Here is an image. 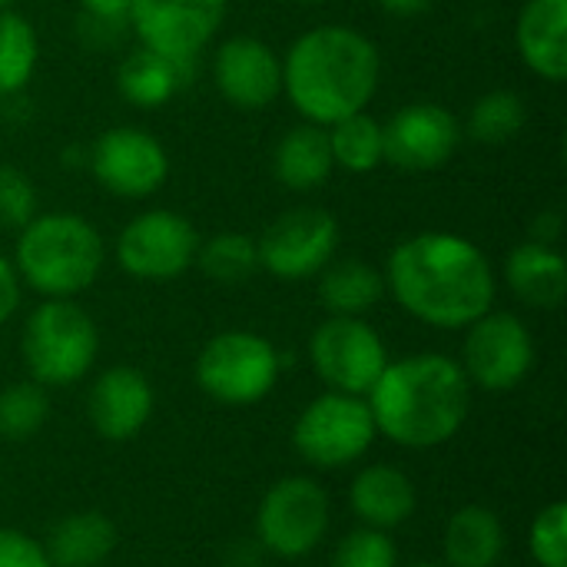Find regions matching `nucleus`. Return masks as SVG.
Masks as SVG:
<instances>
[{"mask_svg":"<svg viewBox=\"0 0 567 567\" xmlns=\"http://www.w3.org/2000/svg\"><path fill=\"white\" fill-rule=\"evenodd\" d=\"M0 567H53L47 561V551L10 528H0Z\"/></svg>","mask_w":567,"mask_h":567,"instance_id":"34","label":"nucleus"},{"mask_svg":"<svg viewBox=\"0 0 567 567\" xmlns=\"http://www.w3.org/2000/svg\"><path fill=\"white\" fill-rule=\"evenodd\" d=\"M279 379V352L256 332H219L196 359L199 389L223 405L262 402Z\"/></svg>","mask_w":567,"mask_h":567,"instance_id":"6","label":"nucleus"},{"mask_svg":"<svg viewBox=\"0 0 567 567\" xmlns=\"http://www.w3.org/2000/svg\"><path fill=\"white\" fill-rule=\"evenodd\" d=\"M515 47L522 63L548 80H567V0H525L515 20Z\"/></svg>","mask_w":567,"mask_h":567,"instance_id":"18","label":"nucleus"},{"mask_svg":"<svg viewBox=\"0 0 567 567\" xmlns=\"http://www.w3.org/2000/svg\"><path fill=\"white\" fill-rule=\"evenodd\" d=\"M505 555V528L492 508L468 505L449 518L445 558L449 567H495Z\"/></svg>","mask_w":567,"mask_h":567,"instance_id":"25","label":"nucleus"},{"mask_svg":"<svg viewBox=\"0 0 567 567\" xmlns=\"http://www.w3.org/2000/svg\"><path fill=\"white\" fill-rule=\"evenodd\" d=\"M213 83L229 106L259 113L282 96V56L266 40L236 33L213 53Z\"/></svg>","mask_w":567,"mask_h":567,"instance_id":"16","label":"nucleus"},{"mask_svg":"<svg viewBox=\"0 0 567 567\" xmlns=\"http://www.w3.org/2000/svg\"><path fill=\"white\" fill-rule=\"evenodd\" d=\"M199 70V60H173L156 50L136 47L116 66V90L140 110H159L183 93Z\"/></svg>","mask_w":567,"mask_h":567,"instance_id":"19","label":"nucleus"},{"mask_svg":"<svg viewBox=\"0 0 567 567\" xmlns=\"http://www.w3.org/2000/svg\"><path fill=\"white\" fill-rule=\"evenodd\" d=\"M412 567H442V565H412Z\"/></svg>","mask_w":567,"mask_h":567,"instance_id":"42","label":"nucleus"},{"mask_svg":"<svg viewBox=\"0 0 567 567\" xmlns=\"http://www.w3.org/2000/svg\"><path fill=\"white\" fill-rule=\"evenodd\" d=\"M37 216V186L17 166H0V226L23 229Z\"/></svg>","mask_w":567,"mask_h":567,"instance_id":"33","label":"nucleus"},{"mask_svg":"<svg viewBox=\"0 0 567 567\" xmlns=\"http://www.w3.org/2000/svg\"><path fill=\"white\" fill-rule=\"evenodd\" d=\"M93 179L120 199H146L169 179L166 146L143 126H110L86 153Z\"/></svg>","mask_w":567,"mask_h":567,"instance_id":"11","label":"nucleus"},{"mask_svg":"<svg viewBox=\"0 0 567 567\" xmlns=\"http://www.w3.org/2000/svg\"><path fill=\"white\" fill-rule=\"evenodd\" d=\"M382 143L389 166L402 173H435L455 156L462 143V123L449 106L419 100L382 123Z\"/></svg>","mask_w":567,"mask_h":567,"instance_id":"15","label":"nucleus"},{"mask_svg":"<svg viewBox=\"0 0 567 567\" xmlns=\"http://www.w3.org/2000/svg\"><path fill=\"white\" fill-rule=\"evenodd\" d=\"M193 266H199V272L219 286H243L246 279L259 272L256 239L236 229L213 233L209 239H199Z\"/></svg>","mask_w":567,"mask_h":567,"instance_id":"28","label":"nucleus"},{"mask_svg":"<svg viewBox=\"0 0 567 567\" xmlns=\"http://www.w3.org/2000/svg\"><path fill=\"white\" fill-rule=\"evenodd\" d=\"M76 33H80V40H83V47L110 50V47H116L123 37H130V20H110V17H86V13H80Z\"/></svg>","mask_w":567,"mask_h":567,"instance_id":"35","label":"nucleus"},{"mask_svg":"<svg viewBox=\"0 0 567 567\" xmlns=\"http://www.w3.org/2000/svg\"><path fill=\"white\" fill-rule=\"evenodd\" d=\"M399 555L395 545L389 538V532L379 528H359L352 535L342 538V545L336 548L332 567H395Z\"/></svg>","mask_w":567,"mask_h":567,"instance_id":"32","label":"nucleus"},{"mask_svg":"<svg viewBox=\"0 0 567 567\" xmlns=\"http://www.w3.org/2000/svg\"><path fill=\"white\" fill-rule=\"evenodd\" d=\"M462 372L485 392H512L535 365V339L515 312L488 309L465 332Z\"/></svg>","mask_w":567,"mask_h":567,"instance_id":"12","label":"nucleus"},{"mask_svg":"<svg viewBox=\"0 0 567 567\" xmlns=\"http://www.w3.org/2000/svg\"><path fill=\"white\" fill-rule=\"evenodd\" d=\"M50 415V402L43 385L30 382H13L0 392V439L7 442H27L43 429Z\"/></svg>","mask_w":567,"mask_h":567,"instance_id":"30","label":"nucleus"},{"mask_svg":"<svg viewBox=\"0 0 567 567\" xmlns=\"http://www.w3.org/2000/svg\"><path fill=\"white\" fill-rule=\"evenodd\" d=\"M259 542L279 558L312 555L329 532V495L319 482L292 475L276 482L256 515Z\"/></svg>","mask_w":567,"mask_h":567,"instance_id":"13","label":"nucleus"},{"mask_svg":"<svg viewBox=\"0 0 567 567\" xmlns=\"http://www.w3.org/2000/svg\"><path fill=\"white\" fill-rule=\"evenodd\" d=\"M472 405V382L449 355L422 352L389 362L369 389L375 432L402 449H435L455 439Z\"/></svg>","mask_w":567,"mask_h":567,"instance_id":"3","label":"nucleus"},{"mask_svg":"<svg viewBox=\"0 0 567 567\" xmlns=\"http://www.w3.org/2000/svg\"><path fill=\"white\" fill-rule=\"evenodd\" d=\"M375 439V422L362 395L326 392L306 405L296 419L292 445L316 468H342L369 452Z\"/></svg>","mask_w":567,"mask_h":567,"instance_id":"7","label":"nucleus"},{"mask_svg":"<svg viewBox=\"0 0 567 567\" xmlns=\"http://www.w3.org/2000/svg\"><path fill=\"white\" fill-rule=\"evenodd\" d=\"M103 262V236L80 213H37L17 229L13 266L20 282L43 299H76L100 279Z\"/></svg>","mask_w":567,"mask_h":567,"instance_id":"4","label":"nucleus"},{"mask_svg":"<svg viewBox=\"0 0 567 567\" xmlns=\"http://www.w3.org/2000/svg\"><path fill=\"white\" fill-rule=\"evenodd\" d=\"M100 332L73 299H43L23 322L20 352L37 385H73L96 362Z\"/></svg>","mask_w":567,"mask_h":567,"instance_id":"5","label":"nucleus"},{"mask_svg":"<svg viewBox=\"0 0 567 567\" xmlns=\"http://www.w3.org/2000/svg\"><path fill=\"white\" fill-rule=\"evenodd\" d=\"M382 83L379 47L349 23H322L299 33L282 53V93L316 126L362 113Z\"/></svg>","mask_w":567,"mask_h":567,"instance_id":"2","label":"nucleus"},{"mask_svg":"<svg viewBox=\"0 0 567 567\" xmlns=\"http://www.w3.org/2000/svg\"><path fill=\"white\" fill-rule=\"evenodd\" d=\"M13 3H17V0H0V10H10Z\"/></svg>","mask_w":567,"mask_h":567,"instance_id":"41","label":"nucleus"},{"mask_svg":"<svg viewBox=\"0 0 567 567\" xmlns=\"http://www.w3.org/2000/svg\"><path fill=\"white\" fill-rule=\"evenodd\" d=\"M86 415L90 425L110 439V442H126L133 439L153 415V385L140 369L130 365H113L106 369L86 399Z\"/></svg>","mask_w":567,"mask_h":567,"instance_id":"17","label":"nucleus"},{"mask_svg":"<svg viewBox=\"0 0 567 567\" xmlns=\"http://www.w3.org/2000/svg\"><path fill=\"white\" fill-rule=\"evenodd\" d=\"M349 505L365 522V528L392 532L412 518L415 485L395 465H369L355 475L349 488Z\"/></svg>","mask_w":567,"mask_h":567,"instance_id":"20","label":"nucleus"},{"mask_svg":"<svg viewBox=\"0 0 567 567\" xmlns=\"http://www.w3.org/2000/svg\"><path fill=\"white\" fill-rule=\"evenodd\" d=\"M229 0H133L130 33L173 60H199L226 20Z\"/></svg>","mask_w":567,"mask_h":567,"instance_id":"14","label":"nucleus"},{"mask_svg":"<svg viewBox=\"0 0 567 567\" xmlns=\"http://www.w3.org/2000/svg\"><path fill=\"white\" fill-rule=\"evenodd\" d=\"M199 249L196 226L173 209H146L133 216L116 239V262L143 282H169L193 269Z\"/></svg>","mask_w":567,"mask_h":567,"instance_id":"9","label":"nucleus"},{"mask_svg":"<svg viewBox=\"0 0 567 567\" xmlns=\"http://www.w3.org/2000/svg\"><path fill=\"white\" fill-rule=\"evenodd\" d=\"M525 123H528V106H525L522 93H515V90H488L472 103L465 133L475 143L502 146V143H512L525 130Z\"/></svg>","mask_w":567,"mask_h":567,"instance_id":"29","label":"nucleus"},{"mask_svg":"<svg viewBox=\"0 0 567 567\" xmlns=\"http://www.w3.org/2000/svg\"><path fill=\"white\" fill-rule=\"evenodd\" d=\"M385 292L432 329H468L498 296L495 266L485 249L449 229H425L402 239L385 262Z\"/></svg>","mask_w":567,"mask_h":567,"instance_id":"1","label":"nucleus"},{"mask_svg":"<svg viewBox=\"0 0 567 567\" xmlns=\"http://www.w3.org/2000/svg\"><path fill=\"white\" fill-rule=\"evenodd\" d=\"M316 279L319 302L329 316H365L385 296L382 272L365 259H332Z\"/></svg>","mask_w":567,"mask_h":567,"instance_id":"23","label":"nucleus"},{"mask_svg":"<svg viewBox=\"0 0 567 567\" xmlns=\"http://www.w3.org/2000/svg\"><path fill=\"white\" fill-rule=\"evenodd\" d=\"M292 3H302V7H319V3H326V0H292Z\"/></svg>","mask_w":567,"mask_h":567,"instance_id":"40","label":"nucleus"},{"mask_svg":"<svg viewBox=\"0 0 567 567\" xmlns=\"http://www.w3.org/2000/svg\"><path fill=\"white\" fill-rule=\"evenodd\" d=\"M116 548V528L100 512H76L63 518L47 542V561L53 567H96Z\"/></svg>","mask_w":567,"mask_h":567,"instance_id":"24","label":"nucleus"},{"mask_svg":"<svg viewBox=\"0 0 567 567\" xmlns=\"http://www.w3.org/2000/svg\"><path fill=\"white\" fill-rule=\"evenodd\" d=\"M561 236V216L558 213H542L532 226V239L535 243H548L555 246V239Z\"/></svg>","mask_w":567,"mask_h":567,"instance_id":"39","label":"nucleus"},{"mask_svg":"<svg viewBox=\"0 0 567 567\" xmlns=\"http://www.w3.org/2000/svg\"><path fill=\"white\" fill-rule=\"evenodd\" d=\"M133 0H80V13L86 17H110V20H130Z\"/></svg>","mask_w":567,"mask_h":567,"instance_id":"37","label":"nucleus"},{"mask_svg":"<svg viewBox=\"0 0 567 567\" xmlns=\"http://www.w3.org/2000/svg\"><path fill=\"white\" fill-rule=\"evenodd\" d=\"M508 289L532 309H558L567 296V259L548 243H522L505 256Z\"/></svg>","mask_w":567,"mask_h":567,"instance_id":"21","label":"nucleus"},{"mask_svg":"<svg viewBox=\"0 0 567 567\" xmlns=\"http://www.w3.org/2000/svg\"><path fill=\"white\" fill-rule=\"evenodd\" d=\"M309 359L316 375L332 392L346 395H369L389 365L382 336L362 316H329L322 326H316L309 339Z\"/></svg>","mask_w":567,"mask_h":567,"instance_id":"10","label":"nucleus"},{"mask_svg":"<svg viewBox=\"0 0 567 567\" xmlns=\"http://www.w3.org/2000/svg\"><path fill=\"white\" fill-rule=\"evenodd\" d=\"M329 133V150L336 169L365 176L375 173L385 163V143H382V123L372 113H352L326 126Z\"/></svg>","mask_w":567,"mask_h":567,"instance_id":"26","label":"nucleus"},{"mask_svg":"<svg viewBox=\"0 0 567 567\" xmlns=\"http://www.w3.org/2000/svg\"><path fill=\"white\" fill-rule=\"evenodd\" d=\"M40 63V40L33 23L10 10H0V96H17L30 86Z\"/></svg>","mask_w":567,"mask_h":567,"instance_id":"27","label":"nucleus"},{"mask_svg":"<svg viewBox=\"0 0 567 567\" xmlns=\"http://www.w3.org/2000/svg\"><path fill=\"white\" fill-rule=\"evenodd\" d=\"M392 17H422L435 7V0H375Z\"/></svg>","mask_w":567,"mask_h":567,"instance_id":"38","label":"nucleus"},{"mask_svg":"<svg viewBox=\"0 0 567 567\" xmlns=\"http://www.w3.org/2000/svg\"><path fill=\"white\" fill-rule=\"evenodd\" d=\"M20 292H23L20 272H17V266H13V259H7V256L0 252V326L10 322V316L17 312Z\"/></svg>","mask_w":567,"mask_h":567,"instance_id":"36","label":"nucleus"},{"mask_svg":"<svg viewBox=\"0 0 567 567\" xmlns=\"http://www.w3.org/2000/svg\"><path fill=\"white\" fill-rule=\"evenodd\" d=\"M339 249V219L319 206H296L279 213L256 239L259 269L299 282L319 276Z\"/></svg>","mask_w":567,"mask_h":567,"instance_id":"8","label":"nucleus"},{"mask_svg":"<svg viewBox=\"0 0 567 567\" xmlns=\"http://www.w3.org/2000/svg\"><path fill=\"white\" fill-rule=\"evenodd\" d=\"M528 548L538 567H567V505L555 502L545 512H538Z\"/></svg>","mask_w":567,"mask_h":567,"instance_id":"31","label":"nucleus"},{"mask_svg":"<svg viewBox=\"0 0 567 567\" xmlns=\"http://www.w3.org/2000/svg\"><path fill=\"white\" fill-rule=\"evenodd\" d=\"M272 173L292 193L319 189L336 173L326 126H316L306 120L289 126L272 150Z\"/></svg>","mask_w":567,"mask_h":567,"instance_id":"22","label":"nucleus"}]
</instances>
